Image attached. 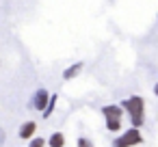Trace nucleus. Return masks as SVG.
<instances>
[{
    "mask_svg": "<svg viewBox=\"0 0 158 147\" xmlns=\"http://www.w3.org/2000/svg\"><path fill=\"white\" fill-rule=\"evenodd\" d=\"M2 143H5V130L0 128V145H2Z\"/></svg>",
    "mask_w": 158,
    "mask_h": 147,
    "instance_id": "f8f14e48",
    "label": "nucleus"
},
{
    "mask_svg": "<svg viewBox=\"0 0 158 147\" xmlns=\"http://www.w3.org/2000/svg\"><path fill=\"white\" fill-rule=\"evenodd\" d=\"M56 100H59V95H50V100H48V106H46V110H44V117H50V115H52Z\"/></svg>",
    "mask_w": 158,
    "mask_h": 147,
    "instance_id": "6e6552de",
    "label": "nucleus"
},
{
    "mask_svg": "<svg viewBox=\"0 0 158 147\" xmlns=\"http://www.w3.org/2000/svg\"><path fill=\"white\" fill-rule=\"evenodd\" d=\"M48 100H50V93L46 91V89H39L37 93H35V97H33V108H37V110H46V106H48Z\"/></svg>",
    "mask_w": 158,
    "mask_h": 147,
    "instance_id": "7ed1b4c3",
    "label": "nucleus"
},
{
    "mask_svg": "<svg viewBox=\"0 0 158 147\" xmlns=\"http://www.w3.org/2000/svg\"><path fill=\"white\" fill-rule=\"evenodd\" d=\"M35 132H37V123H35V121H26V123L20 128V138L28 141V138L35 136Z\"/></svg>",
    "mask_w": 158,
    "mask_h": 147,
    "instance_id": "39448f33",
    "label": "nucleus"
},
{
    "mask_svg": "<svg viewBox=\"0 0 158 147\" xmlns=\"http://www.w3.org/2000/svg\"><path fill=\"white\" fill-rule=\"evenodd\" d=\"M80 69H82V63H76V65H72V67H67V69L63 71V78H65V80H72L74 76L80 74Z\"/></svg>",
    "mask_w": 158,
    "mask_h": 147,
    "instance_id": "423d86ee",
    "label": "nucleus"
},
{
    "mask_svg": "<svg viewBox=\"0 0 158 147\" xmlns=\"http://www.w3.org/2000/svg\"><path fill=\"white\" fill-rule=\"evenodd\" d=\"M121 110H126L130 115V121H132L134 130H139L143 125V121H145V100L141 95H132V97L123 100Z\"/></svg>",
    "mask_w": 158,
    "mask_h": 147,
    "instance_id": "f257e3e1",
    "label": "nucleus"
},
{
    "mask_svg": "<svg viewBox=\"0 0 158 147\" xmlns=\"http://www.w3.org/2000/svg\"><path fill=\"white\" fill-rule=\"evenodd\" d=\"M78 147H93V143H91L87 136H80V138H78Z\"/></svg>",
    "mask_w": 158,
    "mask_h": 147,
    "instance_id": "9b49d317",
    "label": "nucleus"
},
{
    "mask_svg": "<svg viewBox=\"0 0 158 147\" xmlns=\"http://www.w3.org/2000/svg\"><path fill=\"white\" fill-rule=\"evenodd\" d=\"M106 128H108L110 132H117V130H121V121H117V119H106Z\"/></svg>",
    "mask_w": 158,
    "mask_h": 147,
    "instance_id": "1a4fd4ad",
    "label": "nucleus"
},
{
    "mask_svg": "<svg viewBox=\"0 0 158 147\" xmlns=\"http://www.w3.org/2000/svg\"><path fill=\"white\" fill-rule=\"evenodd\" d=\"M154 93H156V95H158V84H156V87H154Z\"/></svg>",
    "mask_w": 158,
    "mask_h": 147,
    "instance_id": "ddd939ff",
    "label": "nucleus"
},
{
    "mask_svg": "<svg viewBox=\"0 0 158 147\" xmlns=\"http://www.w3.org/2000/svg\"><path fill=\"white\" fill-rule=\"evenodd\" d=\"M28 147H46V141H44L41 136H35V138H31Z\"/></svg>",
    "mask_w": 158,
    "mask_h": 147,
    "instance_id": "9d476101",
    "label": "nucleus"
},
{
    "mask_svg": "<svg viewBox=\"0 0 158 147\" xmlns=\"http://www.w3.org/2000/svg\"><path fill=\"white\" fill-rule=\"evenodd\" d=\"M102 115L106 117V119H121V115H123V110H121V106H117V104H110V106H102Z\"/></svg>",
    "mask_w": 158,
    "mask_h": 147,
    "instance_id": "20e7f679",
    "label": "nucleus"
},
{
    "mask_svg": "<svg viewBox=\"0 0 158 147\" xmlns=\"http://www.w3.org/2000/svg\"><path fill=\"white\" fill-rule=\"evenodd\" d=\"M139 143H143V136H141L139 130L132 128V130L123 132L121 136H117L113 141V147H132V145H139Z\"/></svg>",
    "mask_w": 158,
    "mask_h": 147,
    "instance_id": "f03ea898",
    "label": "nucleus"
},
{
    "mask_svg": "<svg viewBox=\"0 0 158 147\" xmlns=\"http://www.w3.org/2000/svg\"><path fill=\"white\" fill-rule=\"evenodd\" d=\"M48 143H50V147H63V145H65V136H63L61 132H54Z\"/></svg>",
    "mask_w": 158,
    "mask_h": 147,
    "instance_id": "0eeeda50",
    "label": "nucleus"
}]
</instances>
